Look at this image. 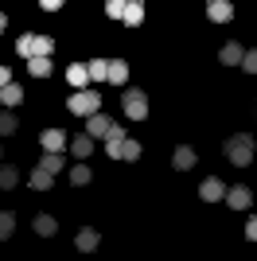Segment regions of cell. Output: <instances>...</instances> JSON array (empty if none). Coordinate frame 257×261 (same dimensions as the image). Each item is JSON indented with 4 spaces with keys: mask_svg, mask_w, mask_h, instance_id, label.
<instances>
[{
    "mask_svg": "<svg viewBox=\"0 0 257 261\" xmlns=\"http://www.w3.org/2000/svg\"><path fill=\"white\" fill-rule=\"evenodd\" d=\"M253 152H257V144L249 133H234L230 141H226V160L234 164V168H249L253 164Z\"/></svg>",
    "mask_w": 257,
    "mask_h": 261,
    "instance_id": "6da1fadb",
    "label": "cell"
},
{
    "mask_svg": "<svg viewBox=\"0 0 257 261\" xmlns=\"http://www.w3.org/2000/svg\"><path fill=\"white\" fill-rule=\"evenodd\" d=\"M66 109H70L74 117H90V113H97V109H101V94H97V90H90V86H82V90H74V94H70Z\"/></svg>",
    "mask_w": 257,
    "mask_h": 261,
    "instance_id": "7a4b0ae2",
    "label": "cell"
},
{
    "mask_svg": "<svg viewBox=\"0 0 257 261\" xmlns=\"http://www.w3.org/2000/svg\"><path fill=\"white\" fill-rule=\"evenodd\" d=\"M121 106H125V113L133 121H144V117H148V94H144V90H125Z\"/></svg>",
    "mask_w": 257,
    "mask_h": 261,
    "instance_id": "3957f363",
    "label": "cell"
},
{
    "mask_svg": "<svg viewBox=\"0 0 257 261\" xmlns=\"http://www.w3.org/2000/svg\"><path fill=\"white\" fill-rule=\"evenodd\" d=\"M109 129H113V121H109L106 113H101V109H97V113H90V117H86V133H90L94 141H106V137H109Z\"/></svg>",
    "mask_w": 257,
    "mask_h": 261,
    "instance_id": "277c9868",
    "label": "cell"
},
{
    "mask_svg": "<svg viewBox=\"0 0 257 261\" xmlns=\"http://www.w3.org/2000/svg\"><path fill=\"white\" fill-rule=\"evenodd\" d=\"M226 203L234 211H249V203H253V191H249L246 184H238V187H226Z\"/></svg>",
    "mask_w": 257,
    "mask_h": 261,
    "instance_id": "5b68a950",
    "label": "cell"
},
{
    "mask_svg": "<svg viewBox=\"0 0 257 261\" xmlns=\"http://www.w3.org/2000/svg\"><path fill=\"white\" fill-rule=\"evenodd\" d=\"M195 160H199V152H195L191 144H179V148L171 152V168H175V172H187V168H195Z\"/></svg>",
    "mask_w": 257,
    "mask_h": 261,
    "instance_id": "8992f818",
    "label": "cell"
},
{
    "mask_svg": "<svg viewBox=\"0 0 257 261\" xmlns=\"http://www.w3.org/2000/svg\"><path fill=\"white\" fill-rule=\"evenodd\" d=\"M199 199H203V203H218V199H226V184L222 179H203V187H199Z\"/></svg>",
    "mask_w": 257,
    "mask_h": 261,
    "instance_id": "52a82bcc",
    "label": "cell"
},
{
    "mask_svg": "<svg viewBox=\"0 0 257 261\" xmlns=\"http://www.w3.org/2000/svg\"><path fill=\"white\" fill-rule=\"evenodd\" d=\"M207 16H211L214 23H230L234 20V4H230V0H211V4H207Z\"/></svg>",
    "mask_w": 257,
    "mask_h": 261,
    "instance_id": "ba28073f",
    "label": "cell"
},
{
    "mask_svg": "<svg viewBox=\"0 0 257 261\" xmlns=\"http://www.w3.org/2000/svg\"><path fill=\"white\" fill-rule=\"evenodd\" d=\"M125 129H121V125H113V129H109V137H106V152L113 156V160H121V152H125Z\"/></svg>",
    "mask_w": 257,
    "mask_h": 261,
    "instance_id": "9c48e42d",
    "label": "cell"
},
{
    "mask_svg": "<svg viewBox=\"0 0 257 261\" xmlns=\"http://www.w3.org/2000/svg\"><path fill=\"white\" fill-rule=\"evenodd\" d=\"M39 144L47 148V152H63V148H66V133L63 129H43Z\"/></svg>",
    "mask_w": 257,
    "mask_h": 261,
    "instance_id": "30bf717a",
    "label": "cell"
},
{
    "mask_svg": "<svg viewBox=\"0 0 257 261\" xmlns=\"http://www.w3.org/2000/svg\"><path fill=\"white\" fill-rule=\"evenodd\" d=\"M97 242H101V238H97V230H94V226H82V230H78V238H74V246H78L82 253H94Z\"/></svg>",
    "mask_w": 257,
    "mask_h": 261,
    "instance_id": "8fae6325",
    "label": "cell"
},
{
    "mask_svg": "<svg viewBox=\"0 0 257 261\" xmlns=\"http://www.w3.org/2000/svg\"><path fill=\"white\" fill-rule=\"evenodd\" d=\"M242 55H246V47L230 39V43H222V55H218V59H222V66H242Z\"/></svg>",
    "mask_w": 257,
    "mask_h": 261,
    "instance_id": "7c38bea8",
    "label": "cell"
},
{
    "mask_svg": "<svg viewBox=\"0 0 257 261\" xmlns=\"http://www.w3.org/2000/svg\"><path fill=\"white\" fill-rule=\"evenodd\" d=\"M66 82H70L74 90L90 86V70H86V63H74V66H66Z\"/></svg>",
    "mask_w": 257,
    "mask_h": 261,
    "instance_id": "4fadbf2b",
    "label": "cell"
},
{
    "mask_svg": "<svg viewBox=\"0 0 257 261\" xmlns=\"http://www.w3.org/2000/svg\"><path fill=\"white\" fill-rule=\"evenodd\" d=\"M94 137H90V133H82V137H74V141H70V152L78 156V160H86V156H94Z\"/></svg>",
    "mask_w": 257,
    "mask_h": 261,
    "instance_id": "5bb4252c",
    "label": "cell"
},
{
    "mask_svg": "<svg viewBox=\"0 0 257 261\" xmlns=\"http://www.w3.org/2000/svg\"><path fill=\"white\" fill-rule=\"evenodd\" d=\"M20 184V168L16 164H0V191H12Z\"/></svg>",
    "mask_w": 257,
    "mask_h": 261,
    "instance_id": "9a60e30c",
    "label": "cell"
},
{
    "mask_svg": "<svg viewBox=\"0 0 257 261\" xmlns=\"http://www.w3.org/2000/svg\"><path fill=\"white\" fill-rule=\"evenodd\" d=\"M28 70H32L35 78H47L55 66H51V59H47V55H32V59H28Z\"/></svg>",
    "mask_w": 257,
    "mask_h": 261,
    "instance_id": "2e32d148",
    "label": "cell"
},
{
    "mask_svg": "<svg viewBox=\"0 0 257 261\" xmlns=\"http://www.w3.org/2000/svg\"><path fill=\"white\" fill-rule=\"evenodd\" d=\"M20 101H23V90L16 86V82L0 86V106H20Z\"/></svg>",
    "mask_w": 257,
    "mask_h": 261,
    "instance_id": "e0dca14e",
    "label": "cell"
},
{
    "mask_svg": "<svg viewBox=\"0 0 257 261\" xmlns=\"http://www.w3.org/2000/svg\"><path fill=\"white\" fill-rule=\"evenodd\" d=\"M86 70H90V82H106V78H109V63H106V59H90Z\"/></svg>",
    "mask_w": 257,
    "mask_h": 261,
    "instance_id": "ac0fdd59",
    "label": "cell"
},
{
    "mask_svg": "<svg viewBox=\"0 0 257 261\" xmlns=\"http://www.w3.org/2000/svg\"><path fill=\"white\" fill-rule=\"evenodd\" d=\"M55 230H59L55 215H35V234H39V238H51Z\"/></svg>",
    "mask_w": 257,
    "mask_h": 261,
    "instance_id": "d6986e66",
    "label": "cell"
},
{
    "mask_svg": "<svg viewBox=\"0 0 257 261\" xmlns=\"http://www.w3.org/2000/svg\"><path fill=\"white\" fill-rule=\"evenodd\" d=\"M16 129H20V117L12 109H0V137H12Z\"/></svg>",
    "mask_w": 257,
    "mask_h": 261,
    "instance_id": "ffe728a7",
    "label": "cell"
},
{
    "mask_svg": "<svg viewBox=\"0 0 257 261\" xmlns=\"http://www.w3.org/2000/svg\"><path fill=\"white\" fill-rule=\"evenodd\" d=\"M16 234V215L12 211H0V242H8Z\"/></svg>",
    "mask_w": 257,
    "mask_h": 261,
    "instance_id": "44dd1931",
    "label": "cell"
},
{
    "mask_svg": "<svg viewBox=\"0 0 257 261\" xmlns=\"http://www.w3.org/2000/svg\"><path fill=\"white\" fill-rule=\"evenodd\" d=\"M125 78H128L125 63H121V59H113V63H109V78H106V82H113V86H125Z\"/></svg>",
    "mask_w": 257,
    "mask_h": 261,
    "instance_id": "7402d4cb",
    "label": "cell"
},
{
    "mask_svg": "<svg viewBox=\"0 0 257 261\" xmlns=\"http://www.w3.org/2000/svg\"><path fill=\"white\" fill-rule=\"evenodd\" d=\"M121 20H125V23H140V20H144V4H140V0H128Z\"/></svg>",
    "mask_w": 257,
    "mask_h": 261,
    "instance_id": "603a6c76",
    "label": "cell"
},
{
    "mask_svg": "<svg viewBox=\"0 0 257 261\" xmlns=\"http://www.w3.org/2000/svg\"><path fill=\"white\" fill-rule=\"evenodd\" d=\"M39 168H47V172H63V152H47V148H43V160H39Z\"/></svg>",
    "mask_w": 257,
    "mask_h": 261,
    "instance_id": "cb8c5ba5",
    "label": "cell"
},
{
    "mask_svg": "<svg viewBox=\"0 0 257 261\" xmlns=\"http://www.w3.org/2000/svg\"><path fill=\"white\" fill-rule=\"evenodd\" d=\"M66 179H70V184H74V187H86V184H90V179H94V175H90V168H86V164H74Z\"/></svg>",
    "mask_w": 257,
    "mask_h": 261,
    "instance_id": "d4e9b609",
    "label": "cell"
},
{
    "mask_svg": "<svg viewBox=\"0 0 257 261\" xmlns=\"http://www.w3.org/2000/svg\"><path fill=\"white\" fill-rule=\"evenodd\" d=\"M51 179H55V175L47 172V168H35V172H32V187H35V191H47V187H51Z\"/></svg>",
    "mask_w": 257,
    "mask_h": 261,
    "instance_id": "484cf974",
    "label": "cell"
},
{
    "mask_svg": "<svg viewBox=\"0 0 257 261\" xmlns=\"http://www.w3.org/2000/svg\"><path fill=\"white\" fill-rule=\"evenodd\" d=\"M16 55L32 59V55H35V35H20V39H16Z\"/></svg>",
    "mask_w": 257,
    "mask_h": 261,
    "instance_id": "4316f807",
    "label": "cell"
},
{
    "mask_svg": "<svg viewBox=\"0 0 257 261\" xmlns=\"http://www.w3.org/2000/svg\"><path fill=\"white\" fill-rule=\"evenodd\" d=\"M125 4H128V0H106V16L121 20V16H125Z\"/></svg>",
    "mask_w": 257,
    "mask_h": 261,
    "instance_id": "83f0119b",
    "label": "cell"
},
{
    "mask_svg": "<svg viewBox=\"0 0 257 261\" xmlns=\"http://www.w3.org/2000/svg\"><path fill=\"white\" fill-rule=\"evenodd\" d=\"M51 51H55L51 35H35V55H51Z\"/></svg>",
    "mask_w": 257,
    "mask_h": 261,
    "instance_id": "f1b7e54d",
    "label": "cell"
},
{
    "mask_svg": "<svg viewBox=\"0 0 257 261\" xmlns=\"http://www.w3.org/2000/svg\"><path fill=\"white\" fill-rule=\"evenodd\" d=\"M121 160H128V164L140 160V144H137V141H125V152H121Z\"/></svg>",
    "mask_w": 257,
    "mask_h": 261,
    "instance_id": "f546056e",
    "label": "cell"
},
{
    "mask_svg": "<svg viewBox=\"0 0 257 261\" xmlns=\"http://www.w3.org/2000/svg\"><path fill=\"white\" fill-rule=\"evenodd\" d=\"M242 66H246L249 74H257V51H246V55H242Z\"/></svg>",
    "mask_w": 257,
    "mask_h": 261,
    "instance_id": "4dcf8cb0",
    "label": "cell"
},
{
    "mask_svg": "<svg viewBox=\"0 0 257 261\" xmlns=\"http://www.w3.org/2000/svg\"><path fill=\"white\" fill-rule=\"evenodd\" d=\"M246 238H249V242H257V215L246 222Z\"/></svg>",
    "mask_w": 257,
    "mask_h": 261,
    "instance_id": "1f68e13d",
    "label": "cell"
},
{
    "mask_svg": "<svg viewBox=\"0 0 257 261\" xmlns=\"http://www.w3.org/2000/svg\"><path fill=\"white\" fill-rule=\"evenodd\" d=\"M8 82H12V70H8L4 63H0V86H8Z\"/></svg>",
    "mask_w": 257,
    "mask_h": 261,
    "instance_id": "d6a6232c",
    "label": "cell"
},
{
    "mask_svg": "<svg viewBox=\"0 0 257 261\" xmlns=\"http://www.w3.org/2000/svg\"><path fill=\"white\" fill-rule=\"evenodd\" d=\"M39 4H43L47 12H59V8H63V0H39Z\"/></svg>",
    "mask_w": 257,
    "mask_h": 261,
    "instance_id": "836d02e7",
    "label": "cell"
},
{
    "mask_svg": "<svg viewBox=\"0 0 257 261\" xmlns=\"http://www.w3.org/2000/svg\"><path fill=\"white\" fill-rule=\"evenodd\" d=\"M0 32H4V12H0Z\"/></svg>",
    "mask_w": 257,
    "mask_h": 261,
    "instance_id": "e575fe53",
    "label": "cell"
},
{
    "mask_svg": "<svg viewBox=\"0 0 257 261\" xmlns=\"http://www.w3.org/2000/svg\"><path fill=\"white\" fill-rule=\"evenodd\" d=\"M0 156H4V148H0Z\"/></svg>",
    "mask_w": 257,
    "mask_h": 261,
    "instance_id": "d590c367",
    "label": "cell"
}]
</instances>
